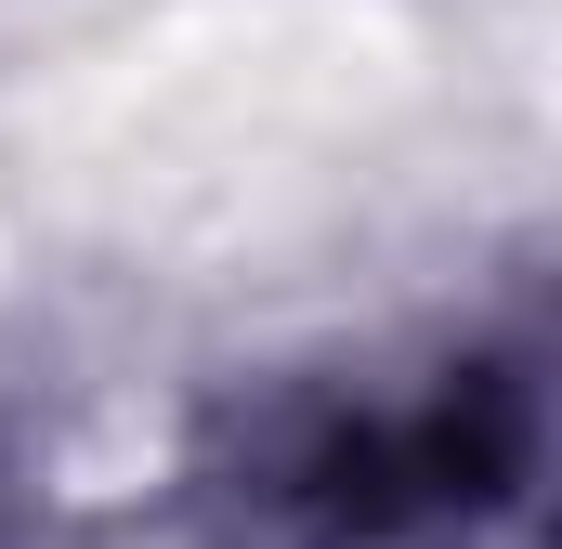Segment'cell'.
Here are the masks:
<instances>
[{"label": "cell", "mask_w": 562, "mask_h": 549, "mask_svg": "<svg viewBox=\"0 0 562 549\" xmlns=\"http://www.w3.org/2000/svg\"><path fill=\"white\" fill-rule=\"evenodd\" d=\"M537 471V393L484 354H445L406 380H301L236 418L210 497L236 549H445L510 511Z\"/></svg>", "instance_id": "6da1fadb"}, {"label": "cell", "mask_w": 562, "mask_h": 549, "mask_svg": "<svg viewBox=\"0 0 562 549\" xmlns=\"http://www.w3.org/2000/svg\"><path fill=\"white\" fill-rule=\"evenodd\" d=\"M0 524H13V471H0Z\"/></svg>", "instance_id": "7a4b0ae2"}]
</instances>
